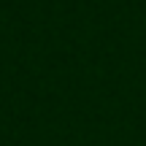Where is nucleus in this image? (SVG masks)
I'll return each mask as SVG.
<instances>
[]
</instances>
